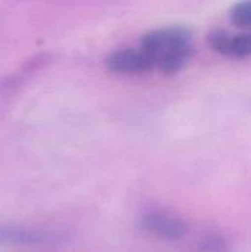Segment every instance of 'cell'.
<instances>
[{
  "label": "cell",
  "instance_id": "1",
  "mask_svg": "<svg viewBox=\"0 0 251 252\" xmlns=\"http://www.w3.org/2000/svg\"><path fill=\"white\" fill-rule=\"evenodd\" d=\"M191 31L185 27H166L145 34L141 47L154 58L157 66V61L163 55L191 44Z\"/></svg>",
  "mask_w": 251,
  "mask_h": 252
},
{
  "label": "cell",
  "instance_id": "7",
  "mask_svg": "<svg viewBox=\"0 0 251 252\" xmlns=\"http://www.w3.org/2000/svg\"><path fill=\"white\" fill-rule=\"evenodd\" d=\"M231 21L240 28L251 30V1H241L237 3L231 9Z\"/></svg>",
  "mask_w": 251,
  "mask_h": 252
},
{
  "label": "cell",
  "instance_id": "3",
  "mask_svg": "<svg viewBox=\"0 0 251 252\" xmlns=\"http://www.w3.org/2000/svg\"><path fill=\"white\" fill-rule=\"evenodd\" d=\"M209 44L223 56L249 58L251 56V31L232 35L223 30H213L209 34Z\"/></svg>",
  "mask_w": 251,
  "mask_h": 252
},
{
  "label": "cell",
  "instance_id": "6",
  "mask_svg": "<svg viewBox=\"0 0 251 252\" xmlns=\"http://www.w3.org/2000/svg\"><path fill=\"white\" fill-rule=\"evenodd\" d=\"M192 56V46H182L176 50H172L166 55H163L158 61H157V68L166 74V75H172L179 72L191 59Z\"/></svg>",
  "mask_w": 251,
  "mask_h": 252
},
{
  "label": "cell",
  "instance_id": "4",
  "mask_svg": "<svg viewBox=\"0 0 251 252\" xmlns=\"http://www.w3.org/2000/svg\"><path fill=\"white\" fill-rule=\"evenodd\" d=\"M141 227L163 241H179L186 233V224L172 216L160 214V213H151L142 217Z\"/></svg>",
  "mask_w": 251,
  "mask_h": 252
},
{
  "label": "cell",
  "instance_id": "5",
  "mask_svg": "<svg viewBox=\"0 0 251 252\" xmlns=\"http://www.w3.org/2000/svg\"><path fill=\"white\" fill-rule=\"evenodd\" d=\"M56 239L53 233L18 229V227H1L0 229V242H15V244H46Z\"/></svg>",
  "mask_w": 251,
  "mask_h": 252
},
{
  "label": "cell",
  "instance_id": "2",
  "mask_svg": "<svg viewBox=\"0 0 251 252\" xmlns=\"http://www.w3.org/2000/svg\"><path fill=\"white\" fill-rule=\"evenodd\" d=\"M105 62L111 71L118 74H143L157 68L154 58L142 47L115 50L107 56Z\"/></svg>",
  "mask_w": 251,
  "mask_h": 252
},
{
  "label": "cell",
  "instance_id": "8",
  "mask_svg": "<svg viewBox=\"0 0 251 252\" xmlns=\"http://www.w3.org/2000/svg\"><path fill=\"white\" fill-rule=\"evenodd\" d=\"M203 252H225L226 250V244L223 242V239L220 238H209L206 239L201 245H200Z\"/></svg>",
  "mask_w": 251,
  "mask_h": 252
}]
</instances>
